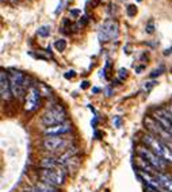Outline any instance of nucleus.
Segmentation results:
<instances>
[{
    "label": "nucleus",
    "mask_w": 172,
    "mask_h": 192,
    "mask_svg": "<svg viewBox=\"0 0 172 192\" xmlns=\"http://www.w3.org/2000/svg\"><path fill=\"white\" fill-rule=\"evenodd\" d=\"M34 187H35V189H37V192H60L59 187L50 185V184H46V183H44V181H38Z\"/></svg>",
    "instance_id": "13"
},
{
    "label": "nucleus",
    "mask_w": 172,
    "mask_h": 192,
    "mask_svg": "<svg viewBox=\"0 0 172 192\" xmlns=\"http://www.w3.org/2000/svg\"><path fill=\"white\" fill-rule=\"evenodd\" d=\"M126 12H128L129 16H134V15L137 14V7H136L134 4H130V6L126 8Z\"/></svg>",
    "instance_id": "18"
},
{
    "label": "nucleus",
    "mask_w": 172,
    "mask_h": 192,
    "mask_svg": "<svg viewBox=\"0 0 172 192\" xmlns=\"http://www.w3.org/2000/svg\"><path fill=\"white\" fill-rule=\"evenodd\" d=\"M145 30H146V33L148 34H153V31H155V24H153V22H149Z\"/></svg>",
    "instance_id": "20"
},
{
    "label": "nucleus",
    "mask_w": 172,
    "mask_h": 192,
    "mask_svg": "<svg viewBox=\"0 0 172 192\" xmlns=\"http://www.w3.org/2000/svg\"><path fill=\"white\" fill-rule=\"evenodd\" d=\"M70 14H72L73 16H77V15L80 14V11H79V10H73V11H70Z\"/></svg>",
    "instance_id": "25"
},
{
    "label": "nucleus",
    "mask_w": 172,
    "mask_h": 192,
    "mask_svg": "<svg viewBox=\"0 0 172 192\" xmlns=\"http://www.w3.org/2000/svg\"><path fill=\"white\" fill-rule=\"evenodd\" d=\"M23 192H37V189H35V187H33V188H24Z\"/></svg>",
    "instance_id": "24"
},
{
    "label": "nucleus",
    "mask_w": 172,
    "mask_h": 192,
    "mask_svg": "<svg viewBox=\"0 0 172 192\" xmlns=\"http://www.w3.org/2000/svg\"><path fill=\"white\" fill-rule=\"evenodd\" d=\"M171 53H172V47H171V49H167V50L164 51V56H169Z\"/></svg>",
    "instance_id": "26"
},
{
    "label": "nucleus",
    "mask_w": 172,
    "mask_h": 192,
    "mask_svg": "<svg viewBox=\"0 0 172 192\" xmlns=\"http://www.w3.org/2000/svg\"><path fill=\"white\" fill-rule=\"evenodd\" d=\"M163 192H168V191H164V189H163Z\"/></svg>",
    "instance_id": "31"
},
{
    "label": "nucleus",
    "mask_w": 172,
    "mask_h": 192,
    "mask_svg": "<svg viewBox=\"0 0 172 192\" xmlns=\"http://www.w3.org/2000/svg\"><path fill=\"white\" fill-rule=\"evenodd\" d=\"M171 71H172V69H171Z\"/></svg>",
    "instance_id": "33"
},
{
    "label": "nucleus",
    "mask_w": 172,
    "mask_h": 192,
    "mask_svg": "<svg viewBox=\"0 0 172 192\" xmlns=\"http://www.w3.org/2000/svg\"><path fill=\"white\" fill-rule=\"evenodd\" d=\"M157 113L161 114L163 116H165V118H168L169 121L172 122V104H171V106H168L167 108H160V110H157Z\"/></svg>",
    "instance_id": "16"
},
{
    "label": "nucleus",
    "mask_w": 172,
    "mask_h": 192,
    "mask_svg": "<svg viewBox=\"0 0 172 192\" xmlns=\"http://www.w3.org/2000/svg\"><path fill=\"white\" fill-rule=\"evenodd\" d=\"M136 163H137V169L138 171H142V172H148V173H156V168L153 165H150V164L146 161V160H144L142 157L137 156V158H136Z\"/></svg>",
    "instance_id": "12"
},
{
    "label": "nucleus",
    "mask_w": 172,
    "mask_h": 192,
    "mask_svg": "<svg viewBox=\"0 0 172 192\" xmlns=\"http://www.w3.org/2000/svg\"><path fill=\"white\" fill-rule=\"evenodd\" d=\"M137 154L140 157H142L144 160H146V161H148L150 165L155 166L156 169H160V171L165 169V161H164L163 158H160L155 152H152L150 149L146 148V146H138Z\"/></svg>",
    "instance_id": "6"
},
{
    "label": "nucleus",
    "mask_w": 172,
    "mask_h": 192,
    "mask_svg": "<svg viewBox=\"0 0 172 192\" xmlns=\"http://www.w3.org/2000/svg\"><path fill=\"white\" fill-rule=\"evenodd\" d=\"M0 93H1V99L8 100L11 98V85H10V77L7 76V73L4 71H1L0 73Z\"/></svg>",
    "instance_id": "10"
},
{
    "label": "nucleus",
    "mask_w": 172,
    "mask_h": 192,
    "mask_svg": "<svg viewBox=\"0 0 172 192\" xmlns=\"http://www.w3.org/2000/svg\"><path fill=\"white\" fill-rule=\"evenodd\" d=\"M168 146H169V149H171V150H172V143H169Z\"/></svg>",
    "instance_id": "30"
},
{
    "label": "nucleus",
    "mask_w": 172,
    "mask_h": 192,
    "mask_svg": "<svg viewBox=\"0 0 172 192\" xmlns=\"http://www.w3.org/2000/svg\"><path fill=\"white\" fill-rule=\"evenodd\" d=\"M156 177H157L159 184L161 185V188H163L164 191L172 192V176L159 172V173H156Z\"/></svg>",
    "instance_id": "11"
},
{
    "label": "nucleus",
    "mask_w": 172,
    "mask_h": 192,
    "mask_svg": "<svg viewBox=\"0 0 172 192\" xmlns=\"http://www.w3.org/2000/svg\"><path fill=\"white\" fill-rule=\"evenodd\" d=\"M42 169H53V168H57L59 166V160L53 158V157H47V158H44L39 164Z\"/></svg>",
    "instance_id": "14"
},
{
    "label": "nucleus",
    "mask_w": 172,
    "mask_h": 192,
    "mask_svg": "<svg viewBox=\"0 0 172 192\" xmlns=\"http://www.w3.org/2000/svg\"><path fill=\"white\" fill-rule=\"evenodd\" d=\"M115 124H117V126H119L121 124V119L119 118H115Z\"/></svg>",
    "instance_id": "28"
},
{
    "label": "nucleus",
    "mask_w": 172,
    "mask_h": 192,
    "mask_svg": "<svg viewBox=\"0 0 172 192\" xmlns=\"http://www.w3.org/2000/svg\"><path fill=\"white\" fill-rule=\"evenodd\" d=\"M69 142L65 138L59 135H47L45 137V139L42 141V146L45 150L47 152H61L65 150V148L68 146Z\"/></svg>",
    "instance_id": "7"
},
{
    "label": "nucleus",
    "mask_w": 172,
    "mask_h": 192,
    "mask_svg": "<svg viewBox=\"0 0 172 192\" xmlns=\"http://www.w3.org/2000/svg\"><path fill=\"white\" fill-rule=\"evenodd\" d=\"M126 73H128V71L126 69H119V77L121 79H123V77H126Z\"/></svg>",
    "instance_id": "23"
},
{
    "label": "nucleus",
    "mask_w": 172,
    "mask_h": 192,
    "mask_svg": "<svg viewBox=\"0 0 172 192\" xmlns=\"http://www.w3.org/2000/svg\"><path fill=\"white\" fill-rule=\"evenodd\" d=\"M155 84L156 83H153V81H150V83H145V89L146 91H150V89L155 87Z\"/></svg>",
    "instance_id": "22"
},
{
    "label": "nucleus",
    "mask_w": 172,
    "mask_h": 192,
    "mask_svg": "<svg viewBox=\"0 0 172 192\" xmlns=\"http://www.w3.org/2000/svg\"><path fill=\"white\" fill-rule=\"evenodd\" d=\"M76 76V72L75 71H69V72H67L65 73V79H72V77H75Z\"/></svg>",
    "instance_id": "21"
},
{
    "label": "nucleus",
    "mask_w": 172,
    "mask_h": 192,
    "mask_svg": "<svg viewBox=\"0 0 172 192\" xmlns=\"http://www.w3.org/2000/svg\"><path fill=\"white\" fill-rule=\"evenodd\" d=\"M142 142L146 148H149L152 152H155L160 158H163L165 163L172 164V150L169 149V146L165 142H163L161 139H159L157 137H155L153 134H145L142 137Z\"/></svg>",
    "instance_id": "1"
},
{
    "label": "nucleus",
    "mask_w": 172,
    "mask_h": 192,
    "mask_svg": "<svg viewBox=\"0 0 172 192\" xmlns=\"http://www.w3.org/2000/svg\"><path fill=\"white\" fill-rule=\"evenodd\" d=\"M10 77V85H11L12 96L15 98H22L26 93L27 88H31L29 84V77H26L22 72L12 71L8 74Z\"/></svg>",
    "instance_id": "2"
},
{
    "label": "nucleus",
    "mask_w": 172,
    "mask_h": 192,
    "mask_svg": "<svg viewBox=\"0 0 172 192\" xmlns=\"http://www.w3.org/2000/svg\"><path fill=\"white\" fill-rule=\"evenodd\" d=\"M163 72H164V66H159V69H155V71L150 73V77L153 79V77H156V76H160Z\"/></svg>",
    "instance_id": "19"
},
{
    "label": "nucleus",
    "mask_w": 172,
    "mask_h": 192,
    "mask_svg": "<svg viewBox=\"0 0 172 192\" xmlns=\"http://www.w3.org/2000/svg\"><path fill=\"white\" fill-rule=\"evenodd\" d=\"M119 34V29H118V23L115 21H106L105 23L100 24L99 27V37L100 42H108L111 39H115Z\"/></svg>",
    "instance_id": "5"
},
{
    "label": "nucleus",
    "mask_w": 172,
    "mask_h": 192,
    "mask_svg": "<svg viewBox=\"0 0 172 192\" xmlns=\"http://www.w3.org/2000/svg\"><path fill=\"white\" fill-rule=\"evenodd\" d=\"M87 87H88V81H83V83H82V88L85 89Z\"/></svg>",
    "instance_id": "27"
},
{
    "label": "nucleus",
    "mask_w": 172,
    "mask_h": 192,
    "mask_svg": "<svg viewBox=\"0 0 172 192\" xmlns=\"http://www.w3.org/2000/svg\"><path fill=\"white\" fill-rule=\"evenodd\" d=\"M137 1H142V0H137Z\"/></svg>",
    "instance_id": "32"
},
{
    "label": "nucleus",
    "mask_w": 172,
    "mask_h": 192,
    "mask_svg": "<svg viewBox=\"0 0 172 192\" xmlns=\"http://www.w3.org/2000/svg\"><path fill=\"white\" fill-rule=\"evenodd\" d=\"M100 3V0H93V3H92V6H98V4Z\"/></svg>",
    "instance_id": "29"
},
{
    "label": "nucleus",
    "mask_w": 172,
    "mask_h": 192,
    "mask_svg": "<svg viewBox=\"0 0 172 192\" xmlns=\"http://www.w3.org/2000/svg\"><path fill=\"white\" fill-rule=\"evenodd\" d=\"M54 47L59 51H64L65 49H67V41H65V39H57V41L54 42Z\"/></svg>",
    "instance_id": "17"
},
{
    "label": "nucleus",
    "mask_w": 172,
    "mask_h": 192,
    "mask_svg": "<svg viewBox=\"0 0 172 192\" xmlns=\"http://www.w3.org/2000/svg\"><path fill=\"white\" fill-rule=\"evenodd\" d=\"M39 180L46 184L54 187H60L65 181V172L61 168H53V169H41L39 172Z\"/></svg>",
    "instance_id": "3"
},
{
    "label": "nucleus",
    "mask_w": 172,
    "mask_h": 192,
    "mask_svg": "<svg viewBox=\"0 0 172 192\" xmlns=\"http://www.w3.org/2000/svg\"><path fill=\"white\" fill-rule=\"evenodd\" d=\"M37 34L39 37H42V38H46V37L50 35V26H47V24H45V26H41L39 29L37 30Z\"/></svg>",
    "instance_id": "15"
},
{
    "label": "nucleus",
    "mask_w": 172,
    "mask_h": 192,
    "mask_svg": "<svg viewBox=\"0 0 172 192\" xmlns=\"http://www.w3.org/2000/svg\"><path fill=\"white\" fill-rule=\"evenodd\" d=\"M41 121L46 127L57 126V124H61L67 121V113H65V110L60 106L53 107V108L47 110L46 113L42 115Z\"/></svg>",
    "instance_id": "4"
},
{
    "label": "nucleus",
    "mask_w": 172,
    "mask_h": 192,
    "mask_svg": "<svg viewBox=\"0 0 172 192\" xmlns=\"http://www.w3.org/2000/svg\"><path fill=\"white\" fill-rule=\"evenodd\" d=\"M39 99H41V92L38 87H31L29 88L26 93V102H24V108L27 111H34L39 107Z\"/></svg>",
    "instance_id": "8"
},
{
    "label": "nucleus",
    "mask_w": 172,
    "mask_h": 192,
    "mask_svg": "<svg viewBox=\"0 0 172 192\" xmlns=\"http://www.w3.org/2000/svg\"><path fill=\"white\" fill-rule=\"evenodd\" d=\"M72 130V126H70V123H68V122H64V123L61 124H57V126H52V127H46L45 129V135H64V134H68L69 131Z\"/></svg>",
    "instance_id": "9"
}]
</instances>
